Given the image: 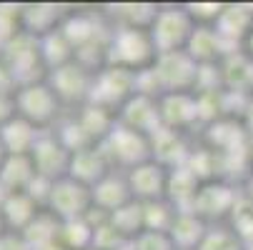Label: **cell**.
I'll return each mask as SVG.
<instances>
[{
    "label": "cell",
    "mask_w": 253,
    "mask_h": 250,
    "mask_svg": "<svg viewBox=\"0 0 253 250\" xmlns=\"http://www.w3.org/2000/svg\"><path fill=\"white\" fill-rule=\"evenodd\" d=\"M93 73L85 70L81 63H68L63 68H55L50 75V88L58 93L60 103H73V100H88L93 88Z\"/></svg>",
    "instance_id": "cell-9"
},
{
    "label": "cell",
    "mask_w": 253,
    "mask_h": 250,
    "mask_svg": "<svg viewBox=\"0 0 253 250\" xmlns=\"http://www.w3.org/2000/svg\"><path fill=\"white\" fill-rule=\"evenodd\" d=\"M221 45H223V40H221V35L215 33L213 25H198L186 50L191 53V58L198 65H211L221 58Z\"/></svg>",
    "instance_id": "cell-15"
},
{
    "label": "cell",
    "mask_w": 253,
    "mask_h": 250,
    "mask_svg": "<svg viewBox=\"0 0 253 250\" xmlns=\"http://www.w3.org/2000/svg\"><path fill=\"white\" fill-rule=\"evenodd\" d=\"M198 250H243V243L236 230L215 228V230H208V235L203 238Z\"/></svg>",
    "instance_id": "cell-17"
},
{
    "label": "cell",
    "mask_w": 253,
    "mask_h": 250,
    "mask_svg": "<svg viewBox=\"0 0 253 250\" xmlns=\"http://www.w3.org/2000/svg\"><path fill=\"white\" fill-rule=\"evenodd\" d=\"M100 150L105 153L108 163L116 160L118 165H126L128 170H133L135 165L146 163V160H153L148 138L138 130H133V128L121 125V123H116L111 135L100 143Z\"/></svg>",
    "instance_id": "cell-6"
},
{
    "label": "cell",
    "mask_w": 253,
    "mask_h": 250,
    "mask_svg": "<svg viewBox=\"0 0 253 250\" xmlns=\"http://www.w3.org/2000/svg\"><path fill=\"white\" fill-rule=\"evenodd\" d=\"M156 48L151 40V33L143 28H118L111 35V43H108V65L113 68H123L130 73H143L156 65Z\"/></svg>",
    "instance_id": "cell-1"
},
{
    "label": "cell",
    "mask_w": 253,
    "mask_h": 250,
    "mask_svg": "<svg viewBox=\"0 0 253 250\" xmlns=\"http://www.w3.org/2000/svg\"><path fill=\"white\" fill-rule=\"evenodd\" d=\"M108 173H111L108 170V158L100 150V145H93L88 150L76 153L73 160H70V170H68V175L73 178V180H78L88 188H95Z\"/></svg>",
    "instance_id": "cell-10"
},
{
    "label": "cell",
    "mask_w": 253,
    "mask_h": 250,
    "mask_svg": "<svg viewBox=\"0 0 253 250\" xmlns=\"http://www.w3.org/2000/svg\"><path fill=\"white\" fill-rule=\"evenodd\" d=\"M30 158L35 163L38 175L48 178V180H60V178H65L68 170H70L73 153H70L63 143L58 140L55 133H48V135L41 133V138H38V143H35Z\"/></svg>",
    "instance_id": "cell-8"
},
{
    "label": "cell",
    "mask_w": 253,
    "mask_h": 250,
    "mask_svg": "<svg viewBox=\"0 0 253 250\" xmlns=\"http://www.w3.org/2000/svg\"><path fill=\"white\" fill-rule=\"evenodd\" d=\"M128 185L133 193V200L138 203H156L163 200L168 193V180H170V170L158 163V160H146L128 170Z\"/></svg>",
    "instance_id": "cell-7"
},
{
    "label": "cell",
    "mask_w": 253,
    "mask_h": 250,
    "mask_svg": "<svg viewBox=\"0 0 253 250\" xmlns=\"http://www.w3.org/2000/svg\"><path fill=\"white\" fill-rule=\"evenodd\" d=\"M8 230V223H5V215H3V208H0V235Z\"/></svg>",
    "instance_id": "cell-21"
},
{
    "label": "cell",
    "mask_w": 253,
    "mask_h": 250,
    "mask_svg": "<svg viewBox=\"0 0 253 250\" xmlns=\"http://www.w3.org/2000/svg\"><path fill=\"white\" fill-rule=\"evenodd\" d=\"M5 160H8V150H5V145H3V140H0V168H3Z\"/></svg>",
    "instance_id": "cell-20"
},
{
    "label": "cell",
    "mask_w": 253,
    "mask_h": 250,
    "mask_svg": "<svg viewBox=\"0 0 253 250\" xmlns=\"http://www.w3.org/2000/svg\"><path fill=\"white\" fill-rule=\"evenodd\" d=\"M196 20L191 18V13L186 8H163L158 10L153 25H151V40L158 55L166 53H178L186 50L193 33H196Z\"/></svg>",
    "instance_id": "cell-2"
},
{
    "label": "cell",
    "mask_w": 253,
    "mask_h": 250,
    "mask_svg": "<svg viewBox=\"0 0 253 250\" xmlns=\"http://www.w3.org/2000/svg\"><path fill=\"white\" fill-rule=\"evenodd\" d=\"M90 208H93V190L88 185L73 180L70 175H65L53 183L50 200H48L45 210L53 213L60 223H70V220L85 218Z\"/></svg>",
    "instance_id": "cell-5"
},
{
    "label": "cell",
    "mask_w": 253,
    "mask_h": 250,
    "mask_svg": "<svg viewBox=\"0 0 253 250\" xmlns=\"http://www.w3.org/2000/svg\"><path fill=\"white\" fill-rule=\"evenodd\" d=\"M153 75L158 80L161 93H191L198 85L201 65L191 58L188 50L166 53L156 58Z\"/></svg>",
    "instance_id": "cell-4"
},
{
    "label": "cell",
    "mask_w": 253,
    "mask_h": 250,
    "mask_svg": "<svg viewBox=\"0 0 253 250\" xmlns=\"http://www.w3.org/2000/svg\"><path fill=\"white\" fill-rule=\"evenodd\" d=\"M246 130L253 135V100L246 105Z\"/></svg>",
    "instance_id": "cell-19"
},
{
    "label": "cell",
    "mask_w": 253,
    "mask_h": 250,
    "mask_svg": "<svg viewBox=\"0 0 253 250\" xmlns=\"http://www.w3.org/2000/svg\"><path fill=\"white\" fill-rule=\"evenodd\" d=\"M13 105H15V115L28 120L38 130H45L60 113L58 93L50 88V83H41V80L18 88V93L13 95Z\"/></svg>",
    "instance_id": "cell-3"
},
{
    "label": "cell",
    "mask_w": 253,
    "mask_h": 250,
    "mask_svg": "<svg viewBox=\"0 0 253 250\" xmlns=\"http://www.w3.org/2000/svg\"><path fill=\"white\" fill-rule=\"evenodd\" d=\"M108 223H111L123 238H138L146 233V213H143V203L133 200L128 205H123L121 210H116L113 215H108Z\"/></svg>",
    "instance_id": "cell-16"
},
{
    "label": "cell",
    "mask_w": 253,
    "mask_h": 250,
    "mask_svg": "<svg viewBox=\"0 0 253 250\" xmlns=\"http://www.w3.org/2000/svg\"><path fill=\"white\" fill-rule=\"evenodd\" d=\"M243 55H246V58L253 63V30L248 33V38L243 40Z\"/></svg>",
    "instance_id": "cell-18"
},
{
    "label": "cell",
    "mask_w": 253,
    "mask_h": 250,
    "mask_svg": "<svg viewBox=\"0 0 253 250\" xmlns=\"http://www.w3.org/2000/svg\"><path fill=\"white\" fill-rule=\"evenodd\" d=\"M198 195L203 198H211V203H198L193 208V213L198 218H213L215 215V210L213 208H218V218L221 215H228V213L233 210L236 205V190L223 185V183H208V185H201Z\"/></svg>",
    "instance_id": "cell-14"
},
{
    "label": "cell",
    "mask_w": 253,
    "mask_h": 250,
    "mask_svg": "<svg viewBox=\"0 0 253 250\" xmlns=\"http://www.w3.org/2000/svg\"><path fill=\"white\" fill-rule=\"evenodd\" d=\"M168 235L178 250H198L203 238L208 235V230H206L203 218H198L196 213H178V218Z\"/></svg>",
    "instance_id": "cell-13"
},
{
    "label": "cell",
    "mask_w": 253,
    "mask_h": 250,
    "mask_svg": "<svg viewBox=\"0 0 253 250\" xmlns=\"http://www.w3.org/2000/svg\"><path fill=\"white\" fill-rule=\"evenodd\" d=\"M38 138L41 130L18 115H13L5 125H0V140H3L8 155H30Z\"/></svg>",
    "instance_id": "cell-12"
},
{
    "label": "cell",
    "mask_w": 253,
    "mask_h": 250,
    "mask_svg": "<svg viewBox=\"0 0 253 250\" xmlns=\"http://www.w3.org/2000/svg\"><path fill=\"white\" fill-rule=\"evenodd\" d=\"M93 190V208L98 205V210L113 215L116 210H121L123 205L133 203V193H130V185H128V178H116L113 173H108L103 180L90 188Z\"/></svg>",
    "instance_id": "cell-11"
}]
</instances>
